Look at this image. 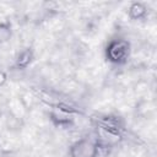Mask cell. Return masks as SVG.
<instances>
[{
    "instance_id": "1",
    "label": "cell",
    "mask_w": 157,
    "mask_h": 157,
    "mask_svg": "<svg viewBox=\"0 0 157 157\" xmlns=\"http://www.w3.org/2000/svg\"><path fill=\"white\" fill-rule=\"evenodd\" d=\"M131 55V43L123 37H115L110 39L104 48L105 60L115 66L125 65Z\"/></svg>"
},
{
    "instance_id": "2",
    "label": "cell",
    "mask_w": 157,
    "mask_h": 157,
    "mask_svg": "<svg viewBox=\"0 0 157 157\" xmlns=\"http://www.w3.org/2000/svg\"><path fill=\"white\" fill-rule=\"evenodd\" d=\"M99 150L96 139L81 137L69 146V157H98Z\"/></svg>"
},
{
    "instance_id": "3",
    "label": "cell",
    "mask_w": 157,
    "mask_h": 157,
    "mask_svg": "<svg viewBox=\"0 0 157 157\" xmlns=\"http://www.w3.org/2000/svg\"><path fill=\"white\" fill-rule=\"evenodd\" d=\"M49 120L56 128H69L74 123V113L71 109H66L63 105L53 107L49 113Z\"/></svg>"
},
{
    "instance_id": "4",
    "label": "cell",
    "mask_w": 157,
    "mask_h": 157,
    "mask_svg": "<svg viewBox=\"0 0 157 157\" xmlns=\"http://www.w3.org/2000/svg\"><path fill=\"white\" fill-rule=\"evenodd\" d=\"M34 59H36L34 50L32 48L27 47V48H23L22 50H20L17 53V55L13 59V65L12 66L17 71H23L33 64Z\"/></svg>"
},
{
    "instance_id": "5",
    "label": "cell",
    "mask_w": 157,
    "mask_h": 157,
    "mask_svg": "<svg viewBox=\"0 0 157 157\" xmlns=\"http://www.w3.org/2000/svg\"><path fill=\"white\" fill-rule=\"evenodd\" d=\"M148 15L147 5L142 1H132L128 7V16L131 21H144Z\"/></svg>"
},
{
    "instance_id": "6",
    "label": "cell",
    "mask_w": 157,
    "mask_h": 157,
    "mask_svg": "<svg viewBox=\"0 0 157 157\" xmlns=\"http://www.w3.org/2000/svg\"><path fill=\"white\" fill-rule=\"evenodd\" d=\"M12 23L7 20L0 21V44L9 42L12 37Z\"/></svg>"
},
{
    "instance_id": "7",
    "label": "cell",
    "mask_w": 157,
    "mask_h": 157,
    "mask_svg": "<svg viewBox=\"0 0 157 157\" xmlns=\"http://www.w3.org/2000/svg\"><path fill=\"white\" fill-rule=\"evenodd\" d=\"M7 72L5 71V70H2V69H0V88L1 87H4L5 85H6V82H7Z\"/></svg>"
}]
</instances>
